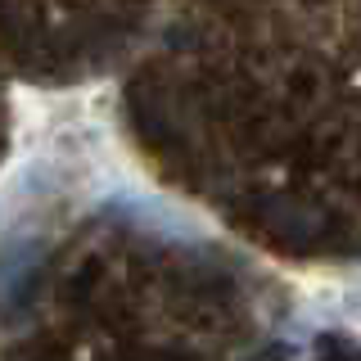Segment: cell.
I'll return each mask as SVG.
<instances>
[{"instance_id":"cell-2","label":"cell","mask_w":361,"mask_h":361,"mask_svg":"<svg viewBox=\"0 0 361 361\" xmlns=\"http://www.w3.org/2000/svg\"><path fill=\"white\" fill-rule=\"evenodd\" d=\"M27 41L54 68H104L149 27H172L185 0H32Z\"/></svg>"},{"instance_id":"cell-1","label":"cell","mask_w":361,"mask_h":361,"mask_svg":"<svg viewBox=\"0 0 361 361\" xmlns=\"http://www.w3.org/2000/svg\"><path fill=\"white\" fill-rule=\"evenodd\" d=\"M127 109L158 172L253 240L361 257V0H190Z\"/></svg>"}]
</instances>
